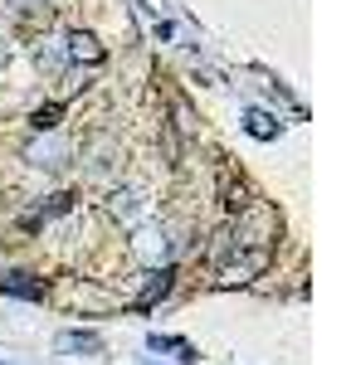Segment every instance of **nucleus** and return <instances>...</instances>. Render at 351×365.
<instances>
[{
	"instance_id": "obj_1",
	"label": "nucleus",
	"mask_w": 351,
	"mask_h": 365,
	"mask_svg": "<svg viewBox=\"0 0 351 365\" xmlns=\"http://www.w3.org/2000/svg\"><path fill=\"white\" fill-rule=\"evenodd\" d=\"M73 54H78V58H93V63H98V58H103V49H98L88 34H73Z\"/></svg>"
},
{
	"instance_id": "obj_2",
	"label": "nucleus",
	"mask_w": 351,
	"mask_h": 365,
	"mask_svg": "<svg viewBox=\"0 0 351 365\" xmlns=\"http://www.w3.org/2000/svg\"><path fill=\"white\" fill-rule=\"evenodd\" d=\"M58 122V108H44V113H34V127H54Z\"/></svg>"
}]
</instances>
